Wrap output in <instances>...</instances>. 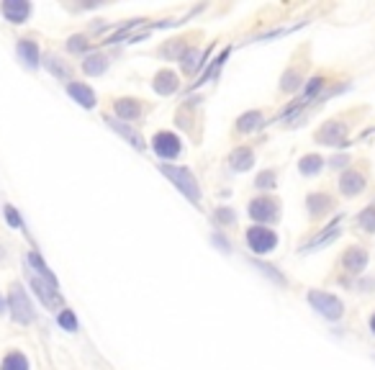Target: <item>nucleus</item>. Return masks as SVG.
<instances>
[{
  "label": "nucleus",
  "instance_id": "f257e3e1",
  "mask_svg": "<svg viewBox=\"0 0 375 370\" xmlns=\"http://www.w3.org/2000/svg\"><path fill=\"white\" fill-rule=\"evenodd\" d=\"M159 173L165 175V178L172 180V185L178 188L183 196H188L193 204H198V198H201V191H198V183L193 178V173L188 167H175V165H159Z\"/></svg>",
  "mask_w": 375,
  "mask_h": 370
},
{
  "label": "nucleus",
  "instance_id": "f03ea898",
  "mask_svg": "<svg viewBox=\"0 0 375 370\" xmlns=\"http://www.w3.org/2000/svg\"><path fill=\"white\" fill-rule=\"evenodd\" d=\"M8 309H11L13 319L19 321V324H29L34 319V309H31V301L26 296V291L19 286V283H13L11 286V296H8Z\"/></svg>",
  "mask_w": 375,
  "mask_h": 370
},
{
  "label": "nucleus",
  "instance_id": "7ed1b4c3",
  "mask_svg": "<svg viewBox=\"0 0 375 370\" xmlns=\"http://www.w3.org/2000/svg\"><path fill=\"white\" fill-rule=\"evenodd\" d=\"M309 304H311L314 309H316L321 316H326V319H339L344 314V304L337 299V296L331 294H324V291H311L309 294Z\"/></svg>",
  "mask_w": 375,
  "mask_h": 370
},
{
  "label": "nucleus",
  "instance_id": "20e7f679",
  "mask_svg": "<svg viewBox=\"0 0 375 370\" xmlns=\"http://www.w3.org/2000/svg\"><path fill=\"white\" fill-rule=\"evenodd\" d=\"M247 247L257 255H265V252H273L278 247V234L267 226H249L247 229Z\"/></svg>",
  "mask_w": 375,
  "mask_h": 370
},
{
  "label": "nucleus",
  "instance_id": "39448f33",
  "mask_svg": "<svg viewBox=\"0 0 375 370\" xmlns=\"http://www.w3.org/2000/svg\"><path fill=\"white\" fill-rule=\"evenodd\" d=\"M152 149L157 152L159 160H172V157H178L180 154L183 144H180V139L172 134V131H159L152 139Z\"/></svg>",
  "mask_w": 375,
  "mask_h": 370
},
{
  "label": "nucleus",
  "instance_id": "423d86ee",
  "mask_svg": "<svg viewBox=\"0 0 375 370\" xmlns=\"http://www.w3.org/2000/svg\"><path fill=\"white\" fill-rule=\"evenodd\" d=\"M31 286L36 291V296L41 299L46 309H59L62 306V299H59V288L54 283L44 281V278H39V275H31Z\"/></svg>",
  "mask_w": 375,
  "mask_h": 370
},
{
  "label": "nucleus",
  "instance_id": "0eeeda50",
  "mask_svg": "<svg viewBox=\"0 0 375 370\" xmlns=\"http://www.w3.org/2000/svg\"><path fill=\"white\" fill-rule=\"evenodd\" d=\"M249 216L262 224L275 221L278 219V201L275 198H257V201L249 204Z\"/></svg>",
  "mask_w": 375,
  "mask_h": 370
},
{
  "label": "nucleus",
  "instance_id": "6e6552de",
  "mask_svg": "<svg viewBox=\"0 0 375 370\" xmlns=\"http://www.w3.org/2000/svg\"><path fill=\"white\" fill-rule=\"evenodd\" d=\"M0 11H3L6 21H11V24H24V21L31 16V6H29L26 0H6V3L0 6Z\"/></svg>",
  "mask_w": 375,
  "mask_h": 370
},
{
  "label": "nucleus",
  "instance_id": "1a4fd4ad",
  "mask_svg": "<svg viewBox=\"0 0 375 370\" xmlns=\"http://www.w3.org/2000/svg\"><path fill=\"white\" fill-rule=\"evenodd\" d=\"M365 265H368V252L363 247H350L342 257V268L347 273H363Z\"/></svg>",
  "mask_w": 375,
  "mask_h": 370
},
{
  "label": "nucleus",
  "instance_id": "9d476101",
  "mask_svg": "<svg viewBox=\"0 0 375 370\" xmlns=\"http://www.w3.org/2000/svg\"><path fill=\"white\" fill-rule=\"evenodd\" d=\"M339 191H342L344 196H357V193H363L365 175L357 173V170H347V173L342 175V180H339Z\"/></svg>",
  "mask_w": 375,
  "mask_h": 370
},
{
  "label": "nucleus",
  "instance_id": "9b49d317",
  "mask_svg": "<svg viewBox=\"0 0 375 370\" xmlns=\"http://www.w3.org/2000/svg\"><path fill=\"white\" fill-rule=\"evenodd\" d=\"M344 134H347V126L344 124H337V121H329L321 131L316 134L319 141H324V144H329V147H337V144H342Z\"/></svg>",
  "mask_w": 375,
  "mask_h": 370
},
{
  "label": "nucleus",
  "instance_id": "f8f14e48",
  "mask_svg": "<svg viewBox=\"0 0 375 370\" xmlns=\"http://www.w3.org/2000/svg\"><path fill=\"white\" fill-rule=\"evenodd\" d=\"M106 124H109V126L114 129V131H119V134H121L124 139H126L134 149H144V147H146L144 139H141V134H136L134 129H129L126 124H121L119 119H114V116H106Z\"/></svg>",
  "mask_w": 375,
  "mask_h": 370
},
{
  "label": "nucleus",
  "instance_id": "ddd939ff",
  "mask_svg": "<svg viewBox=\"0 0 375 370\" xmlns=\"http://www.w3.org/2000/svg\"><path fill=\"white\" fill-rule=\"evenodd\" d=\"M16 51H19L21 62H24L29 70L39 67V46L34 44L31 39H21L19 44H16Z\"/></svg>",
  "mask_w": 375,
  "mask_h": 370
},
{
  "label": "nucleus",
  "instance_id": "4468645a",
  "mask_svg": "<svg viewBox=\"0 0 375 370\" xmlns=\"http://www.w3.org/2000/svg\"><path fill=\"white\" fill-rule=\"evenodd\" d=\"M67 93H70L72 98H75L83 109H96V93L88 88V85L83 83H70L67 85Z\"/></svg>",
  "mask_w": 375,
  "mask_h": 370
},
{
  "label": "nucleus",
  "instance_id": "2eb2a0df",
  "mask_svg": "<svg viewBox=\"0 0 375 370\" xmlns=\"http://www.w3.org/2000/svg\"><path fill=\"white\" fill-rule=\"evenodd\" d=\"M154 90H157L159 96H172L175 90H178V75L175 72H170V70H162V72H157V77H154Z\"/></svg>",
  "mask_w": 375,
  "mask_h": 370
},
{
  "label": "nucleus",
  "instance_id": "dca6fc26",
  "mask_svg": "<svg viewBox=\"0 0 375 370\" xmlns=\"http://www.w3.org/2000/svg\"><path fill=\"white\" fill-rule=\"evenodd\" d=\"M229 165H231V170H236V173H244V170H249V167L254 165V152L249 147L234 149V152L229 154Z\"/></svg>",
  "mask_w": 375,
  "mask_h": 370
},
{
  "label": "nucleus",
  "instance_id": "f3484780",
  "mask_svg": "<svg viewBox=\"0 0 375 370\" xmlns=\"http://www.w3.org/2000/svg\"><path fill=\"white\" fill-rule=\"evenodd\" d=\"M116 114H119V119L134 121L141 116V103L134 101V98H121V101H116Z\"/></svg>",
  "mask_w": 375,
  "mask_h": 370
},
{
  "label": "nucleus",
  "instance_id": "a211bd4d",
  "mask_svg": "<svg viewBox=\"0 0 375 370\" xmlns=\"http://www.w3.org/2000/svg\"><path fill=\"white\" fill-rule=\"evenodd\" d=\"M339 224H342V216H337V219H334V221L329 224V226H326L324 231H321V234L314 236L311 242L306 244V249H319V247H321V244L331 242V239H334V236L339 234Z\"/></svg>",
  "mask_w": 375,
  "mask_h": 370
},
{
  "label": "nucleus",
  "instance_id": "6ab92c4d",
  "mask_svg": "<svg viewBox=\"0 0 375 370\" xmlns=\"http://www.w3.org/2000/svg\"><path fill=\"white\" fill-rule=\"evenodd\" d=\"M260 124H262L260 111H249V114L239 116V121H236V131H239V134H249V131H254Z\"/></svg>",
  "mask_w": 375,
  "mask_h": 370
},
{
  "label": "nucleus",
  "instance_id": "aec40b11",
  "mask_svg": "<svg viewBox=\"0 0 375 370\" xmlns=\"http://www.w3.org/2000/svg\"><path fill=\"white\" fill-rule=\"evenodd\" d=\"M306 204H309V211H311L314 216H321L324 211L331 209V198L326 193H314V196H309Z\"/></svg>",
  "mask_w": 375,
  "mask_h": 370
},
{
  "label": "nucleus",
  "instance_id": "412c9836",
  "mask_svg": "<svg viewBox=\"0 0 375 370\" xmlns=\"http://www.w3.org/2000/svg\"><path fill=\"white\" fill-rule=\"evenodd\" d=\"M206 59V51L201 49H188L183 54V59H180V64H183V72H196L198 70V64L204 62Z\"/></svg>",
  "mask_w": 375,
  "mask_h": 370
},
{
  "label": "nucleus",
  "instance_id": "4be33fe9",
  "mask_svg": "<svg viewBox=\"0 0 375 370\" xmlns=\"http://www.w3.org/2000/svg\"><path fill=\"white\" fill-rule=\"evenodd\" d=\"M106 67H109V62H106V57H103V54H93V57H88L83 62L85 75H93V77L103 75V72H106Z\"/></svg>",
  "mask_w": 375,
  "mask_h": 370
},
{
  "label": "nucleus",
  "instance_id": "5701e85b",
  "mask_svg": "<svg viewBox=\"0 0 375 370\" xmlns=\"http://www.w3.org/2000/svg\"><path fill=\"white\" fill-rule=\"evenodd\" d=\"M29 265L36 270L39 278H44V281H49V283H54V286H57V278H54V273H49V270H46L44 260H41L36 252H29Z\"/></svg>",
  "mask_w": 375,
  "mask_h": 370
},
{
  "label": "nucleus",
  "instance_id": "b1692460",
  "mask_svg": "<svg viewBox=\"0 0 375 370\" xmlns=\"http://www.w3.org/2000/svg\"><path fill=\"white\" fill-rule=\"evenodd\" d=\"M0 370H29V360L21 352H11L6 355V360L0 363Z\"/></svg>",
  "mask_w": 375,
  "mask_h": 370
},
{
  "label": "nucleus",
  "instance_id": "393cba45",
  "mask_svg": "<svg viewBox=\"0 0 375 370\" xmlns=\"http://www.w3.org/2000/svg\"><path fill=\"white\" fill-rule=\"evenodd\" d=\"M321 165H324V160L319 157V154H309V157H304L299 165V170L304 175H316L319 170H321Z\"/></svg>",
  "mask_w": 375,
  "mask_h": 370
},
{
  "label": "nucleus",
  "instance_id": "a878e982",
  "mask_svg": "<svg viewBox=\"0 0 375 370\" xmlns=\"http://www.w3.org/2000/svg\"><path fill=\"white\" fill-rule=\"evenodd\" d=\"M183 54H185V46L180 39H172L170 44L162 46V57L165 59H183Z\"/></svg>",
  "mask_w": 375,
  "mask_h": 370
},
{
  "label": "nucleus",
  "instance_id": "bb28decb",
  "mask_svg": "<svg viewBox=\"0 0 375 370\" xmlns=\"http://www.w3.org/2000/svg\"><path fill=\"white\" fill-rule=\"evenodd\" d=\"M226 57H229V49H226V51H224V54H219V57L214 59V64H211V67H209V72H206V75L201 77V80H198L196 85H201V83H209V80H214V77L219 75V70H221V64L226 62Z\"/></svg>",
  "mask_w": 375,
  "mask_h": 370
},
{
  "label": "nucleus",
  "instance_id": "cd10ccee",
  "mask_svg": "<svg viewBox=\"0 0 375 370\" xmlns=\"http://www.w3.org/2000/svg\"><path fill=\"white\" fill-rule=\"evenodd\" d=\"M357 224L363 231H375V206H368V209L357 216Z\"/></svg>",
  "mask_w": 375,
  "mask_h": 370
},
{
  "label": "nucleus",
  "instance_id": "c85d7f7f",
  "mask_svg": "<svg viewBox=\"0 0 375 370\" xmlns=\"http://www.w3.org/2000/svg\"><path fill=\"white\" fill-rule=\"evenodd\" d=\"M57 321H59V326H62V329H67V332H75V329H77V319H75V314H72L70 309H62V311H59V316H57Z\"/></svg>",
  "mask_w": 375,
  "mask_h": 370
},
{
  "label": "nucleus",
  "instance_id": "c756f323",
  "mask_svg": "<svg viewBox=\"0 0 375 370\" xmlns=\"http://www.w3.org/2000/svg\"><path fill=\"white\" fill-rule=\"evenodd\" d=\"M301 85V75L299 72H286V75H283V83H280V88L283 90H288V93H291V90H296Z\"/></svg>",
  "mask_w": 375,
  "mask_h": 370
},
{
  "label": "nucleus",
  "instance_id": "7c9ffc66",
  "mask_svg": "<svg viewBox=\"0 0 375 370\" xmlns=\"http://www.w3.org/2000/svg\"><path fill=\"white\" fill-rule=\"evenodd\" d=\"M254 185H257V188H275V173H273V170H267V173L257 175Z\"/></svg>",
  "mask_w": 375,
  "mask_h": 370
},
{
  "label": "nucleus",
  "instance_id": "2f4dec72",
  "mask_svg": "<svg viewBox=\"0 0 375 370\" xmlns=\"http://www.w3.org/2000/svg\"><path fill=\"white\" fill-rule=\"evenodd\" d=\"M6 219H8V224H11L13 229H24V219L16 214V209H13V206H6Z\"/></svg>",
  "mask_w": 375,
  "mask_h": 370
},
{
  "label": "nucleus",
  "instance_id": "473e14b6",
  "mask_svg": "<svg viewBox=\"0 0 375 370\" xmlns=\"http://www.w3.org/2000/svg\"><path fill=\"white\" fill-rule=\"evenodd\" d=\"M67 46H70V51H85L88 49V41H85L83 36H72Z\"/></svg>",
  "mask_w": 375,
  "mask_h": 370
},
{
  "label": "nucleus",
  "instance_id": "72a5a7b5",
  "mask_svg": "<svg viewBox=\"0 0 375 370\" xmlns=\"http://www.w3.org/2000/svg\"><path fill=\"white\" fill-rule=\"evenodd\" d=\"M46 67H49V70H51V72H54V75L64 77V80H67V77H70V72L64 70L62 64H54V59H49V62H46Z\"/></svg>",
  "mask_w": 375,
  "mask_h": 370
},
{
  "label": "nucleus",
  "instance_id": "f704fd0d",
  "mask_svg": "<svg viewBox=\"0 0 375 370\" xmlns=\"http://www.w3.org/2000/svg\"><path fill=\"white\" fill-rule=\"evenodd\" d=\"M219 219H221V221H234V214H231V211H219Z\"/></svg>",
  "mask_w": 375,
  "mask_h": 370
},
{
  "label": "nucleus",
  "instance_id": "c9c22d12",
  "mask_svg": "<svg viewBox=\"0 0 375 370\" xmlns=\"http://www.w3.org/2000/svg\"><path fill=\"white\" fill-rule=\"evenodd\" d=\"M370 329H373V334H375V314L370 316Z\"/></svg>",
  "mask_w": 375,
  "mask_h": 370
},
{
  "label": "nucleus",
  "instance_id": "e433bc0d",
  "mask_svg": "<svg viewBox=\"0 0 375 370\" xmlns=\"http://www.w3.org/2000/svg\"><path fill=\"white\" fill-rule=\"evenodd\" d=\"M6 309H8V306H6V301H3V299H0V314H3V311H6Z\"/></svg>",
  "mask_w": 375,
  "mask_h": 370
}]
</instances>
